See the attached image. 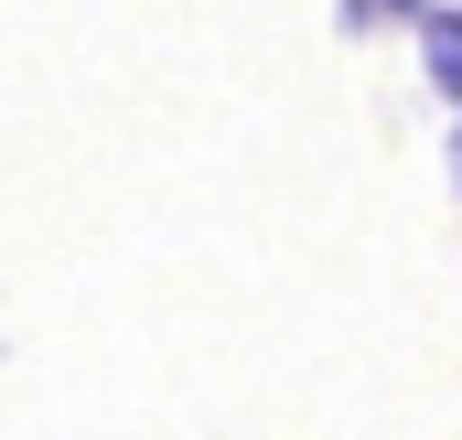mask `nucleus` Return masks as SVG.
Instances as JSON below:
<instances>
[{"instance_id": "2", "label": "nucleus", "mask_w": 462, "mask_h": 440, "mask_svg": "<svg viewBox=\"0 0 462 440\" xmlns=\"http://www.w3.org/2000/svg\"><path fill=\"white\" fill-rule=\"evenodd\" d=\"M334 11H345V22H387L398 0H334Z\"/></svg>"}, {"instance_id": "1", "label": "nucleus", "mask_w": 462, "mask_h": 440, "mask_svg": "<svg viewBox=\"0 0 462 440\" xmlns=\"http://www.w3.org/2000/svg\"><path fill=\"white\" fill-rule=\"evenodd\" d=\"M420 43H430V76L462 97V11H430V22H420Z\"/></svg>"}]
</instances>
